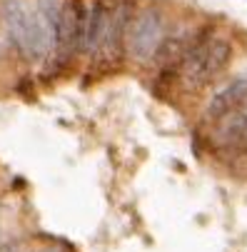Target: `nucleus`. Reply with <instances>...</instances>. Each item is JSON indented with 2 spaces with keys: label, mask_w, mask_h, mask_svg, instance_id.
<instances>
[{
  "label": "nucleus",
  "mask_w": 247,
  "mask_h": 252,
  "mask_svg": "<svg viewBox=\"0 0 247 252\" xmlns=\"http://www.w3.org/2000/svg\"><path fill=\"white\" fill-rule=\"evenodd\" d=\"M235 48L225 35H215L213 25H200L192 32V40L178 65V85L183 93H200L222 75L232 63Z\"/></svg>",
  "instance_id": "f257e3e1"
},
{
  "label": "nucleus",
  "mask_w": 247,
  "mask_h": 252,
  "mask_svg": "<svg viewBox=\"0 0 247 252\" xmlns=\"http://www.w3.org/2000/svg\"><path fill=\"white\" fill-rule=\"evenodd\" d=\"M0 20H3L10 43L28 60H50L55 35L40 18L38 8L28 5L25 0H3L0 3Z\"/></svg>",
  "instance_id": "f03ea898"
},
{
  "label": "nucleus",
  "mask_w": 247,
  "mask_h": 252,
  "mask_svg": "<svg viewBox=\"0 0 247 252\" xmlns=\"http://www.w3.org/2000/svg\"><path fill=\"white\" fill-rule=\"evenodd\" d=\"M167 10L157 3L140 8L132 18L130 35H127V58L137 65H150L157 48L162 45L165 35L170 32Z\"/></svg>",
  "instance_id": "7ed1b4c3"
},
{
  "label": "nucleus",
  "mask_w": 247,
  "mask_h": 252,
  "mask_svg": "<svg viewBox=\"0 0 247 252\" xmlns=\"http://www.w3.org/2000/svg\"><path fill=\"white\" fill-rule=\"evenodd\" d=\"M135 13H137L135 0H115L113 3L102 43L93 55V65L97 70H102V73L118 70L123 65V60L127 55V35H130V25H132Z\"/></svg>",
  "instance_id": "20e7f679"
},
{
  "label": "nucleus",
  "mask_w": 247,
  "mask_h": 252,
  "mask_svg": "<svg viewBox=\"0 0 247 252\" xmlns=\"http://www.w3.org/2000/svg\"><path fill=\"white\" fill-rule=\"evenodd\" d=\"M85 20H88V3L85 0H62L55 45L50 55V65L65 67L75 55H83L85 48Z\"/></svg>",
  "instance_id": "39448f33"
},
{
  "label": "nucleus",
  "mask_w": 247,
  "mask_h": 252,
  "mask_svg": "<svg viewBox=\"0 0 247 252\" xmlns=\"http://www.w3.org/2000/svg\"><path fill=\"white\" fill-rule=\"evenodd\" d=\"M213 145L220 150H247V97L235 110L215 120Z\"/></svg>",
  "instance_id": "423d86ee"
},
{
  "label": "nucleus",
  "mask_w": 247,
  "mask_h": 252,
  "mask_svg": "<svg viewBox=\"0 0 247 252\" xmlns=\"http://www.w3.org/2000/svg\"><path fill=\"white\" fill-rule=\"evenodd\" d=\"M245 97H247V78L230 80L225 88H220L213 97L207 100V105H205V120H210V123L220 120L222 115L235 110Z\"/></svg>",
  "instance_id": "0eeeda50"
},
{
  "label": "nucleus",
  "mask_w": 247,
  "mask_h": 252,
  "mask_svg": "<svg viewBox=\"0 0 247 252\" xmlns=\"http://www.w3.org/2000/svg\"><path fill=\"white\" fill-rule=\"evenodd\" d=\"M113 3H115V0H93V3L88 5V20H85V48H83V55L93 58L95 50L100 48L102 35H105V28H108V20H110Z\"/></svg>",
  "instance_id": "6e6552de"
}]
</instances>
